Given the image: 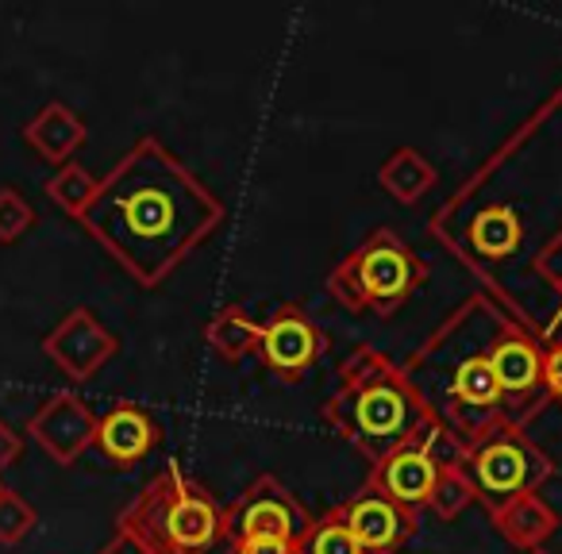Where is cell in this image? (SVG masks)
I'll list each match as a JSON object with an SVG mask.
<instances>
[{
  "label": "cell",
  "mask_w": 562,
  "mask_h": 554,
  "mask_svg": "<svg viewBox=\"0 0 562 554\" xmlns=\"http://www.w3.org/2000/svg\"><path fill=\"white\" fill-rule=\"evenodd\" d=\"M328 420L370 462H382L401 446L431 443L439 431L428 400L416 397L408 377L374 351H359L347 362L339 393L328 400Z\"/></svg>",
  "instance_id": "cell-1"
},
{
  "label": "cell",
  "mask_w": 562,
  "mask_h": 554,
  "mask_svg": "<svg viewBox=\"0 0 562 554\" xmlns=\"http://www.w3.org/2000/svg\"><path fill=\"white\" fill-rule=\"evenodd\" d=\"M86 224L109 239L124 262H135V250H158L162 270L181 255L173 242H193L204 227L181 219V204L166 181H155V173L143 162H124L101 201L93 196L86 212Z\"/></svg>",
  "instance_id": "cell-2"
},
{
  "label": "cell",
  "mask_w": 562,
  "mask_h": 554,
  "mask_svg": "<svg viewBox=\"0 0 562 554\" xmlns=\"http://www.w3.org/2000/svg\"><path fill=\"white\" fill-rule=\"evenodd\" d=\"M120 528L147 554H209L224 539V512L201 482L170 470L139 493Z\"/></svg>",
  "instance_id": "cell-3"
},
{
  "label": "cell",
  "mask_w": 562,
  "mask_h": 554,
  "mask_svg": "<svg viewBox=\"0 0 562 554\" xmlns=\"http://www.w3.org/2000/svg\"><path fill=\"white\" fill-rule=\"evenodd\" d=\"M424 262L393 231H378L331 273V293L351 313L390 316L424 285Z\"/></svg>",
  "instance_id": "cell-4"
},
{
  "label": "cell",
  "mask_w": 562,
  "mask_h": 554,
  "mask_svg": "<svg viewBox=\"0 0 562 554\" xmlns=\"http://www.w3.org/2000/svg\"><path fill=\"white\" fill-rule=\"evenodd\" d=\"M547 474H551L547 459L528 439H520V431H497V436L474 443V451L462 459V477H467L470 493L485 497L493 508L524 500Z\"/></svg>",
  "instance_id": "cell-5"
},
{
  "label": "cell",
  "mask_w": 562,
  "mask_h": 554,
  "mask_svg": "<svg viewBox=\"0 0 562 554\" xmlns=\"http://www.w3.org/2000/svg\"><path fill=\"white\" fill-rule=\"evenodd\" d=\"M490 362L505 393V428L520 431L543 408V400H551L543 385V347L531 331L497 320V331L490 339Z\"/></svg>",
  "instance_id": "cell-6"
},
{
  "label": "cell",
  "mask_w": 562,
  "mask_h": 554,
  "mask_svg": "<svg viewBox=\"0 0 562 554\" xmlns=\"http://www.w3.org/2000/svg\"><path fill=\"white\" fill-rule=\"evenodd\" d=\"M305 508L297 505V497L278 477H258L224 512L227 543H239V539H285V543H297L305 535Z\"/></svg>",
  "instance_id": "cell-7"
},
{
  "label": "cell",
  "mask_w": 562,
  "mask_h": 554,
  "mask_svg": "<svg viewBox=\"0 0 562 554\" xmlns=\"http://www.w3.org/2000/svg\"><path fill=\"white\" fill-rule=\"evenodd\" d=\"M258 351L281 382H301L324 354V331L297 305H281L258 331Z\"/></svg>",
  "instance_id": "cell-8"
},
{
  "label": "cell",
  "mask_w": 562,
  "mask_h": 554,
  "mask_svg": "<svg viewBox=\"0 0 562 554\" xmlns=\"http://www.w3.org/2000/svg\"><path fill=\"white\" fill-rule=\"evenodd\" d=\"M431 443L401 446V451L385 454L382 462H374V474H370L367 485L397 500L408 512H420L424 505H431L439 474H443V462H439V454H431Z\"/></svg>",
  "instance_id": "cell-9"
},
{
  "label": "cell",
  "mask_w": 562,
  "mask_h": 554,
  "mask_svg": "<svg viewBox=\"0 0 562 554\" xmlns=\"http://www.w3.org/2000/svg\"><path fill=\"white\" fill-rule=\"evenodd\" d=\"M339 512H344L347 528H351V535L359 539V546L367 554H397L416 535V512L401 508L397 500L370 489V485L359 497L339 505Z\"/></svg>",
  "instance_id": "cell-10"
},
{
  "label": "cell",
  "mask_w": 562,
  "mask_h": 554,
  "mask_svg": "<svg viewBox=\"0 0 562 554\" xmlns=\"http://www.w3.org/2000/svg\"><path fill=\"white\" fill-rule=\"evenodd\" d=\"M155 443H158L155 420L132 405L109 412L101 420V428H97V446H101L104 459H112L116 466H132V462L143 459Z\"/></svg>",
  "instance_id": "cell-11"
},
{
  "label": "cell",
  "mask_w": 562,
  "mask_h": 554,
  "mask_svg": "<svg viewBox=\"0 0 562 554\" xmlns=\"http://www.w3.org/2000/svg\"><path fill=\"white\" fill-rule=\"evenodd\" d=\"M470 242H474L477 255L485 258H505L520 242V219L513 208H485L470 224Z\"/></svg>",
  "instance_id": "cell-12"
},
{
  "label": "cell",
  "mask_w": 562,
  "mask_h": 554,
  "mask_svg": "<svg viewBox=\"0 0 562 554\" xmlns=\"http://www.w3.org/2000/svg\"><path fill=\"white\" fill-rule=\"evenodd\" d=\"M297 554H367V551L351 535V528H347L344 512L336 505L321 520H308L305 535L297 539Z\"/></svg>",
  "instance_id": "cell-13"
},
{
  "label": "cell",
  "mask_w": 562,
  "mask_h": 554,
  "mask_svg": "<svg viewBox=\"0 0 562 554\" xmlns=\"http://www.w3.org/2000/svg\"><path fill=\"white\" fill-rule=\"evenodd\" d=\"M543 385H547V397L562 400V339L543 347Z\"/></svg>",
  "instance_id": "cell-14"
},
{
  "label": "cell",
  "mask_w": 562,
  "mask_h": 554,
  "mask_svg": "<svg viewBox=\"0 0 562 554\" xmlns=\"http://www.w3.org/2000/svg\"><path fill=\"white\" fill-rule=\"evenodd\" d=\"M27 528V516H20V505L12 493H0V539H20V531Z\"/></svg>",
  "instance_id": "cell-15"
},
{
  "label": "cell",
  "mask_w": 562,
  "mask_h": 554,
  "mask_svg": "<svg viewBox=\"0 0 562 554\" xmlns=\"http://www.w3.org/2000/svg\"><path fill=\"white\" fill-rule=\"evenodd\" d=\"M232 554H297V543H285V539H239V543H227Z\"/></svg>",
  "instance_id": "cell-16"
},
{
  "label": "cell",
  "mask_w": 562,
  "mask_h": 554,
  "mask_svg": "<svg viewBox=\"0 0 562 554\" xmlns=\"http://www.w3.org/2000/svg\"><path fill=\"white\" fill-rule=\"evenodd\" d=\"M16 451H20V443L9 436V428L0 423V466H9V462L16 459Z\"/></svg>",
  "instance_id": "cell-17"
}]
</instances>
